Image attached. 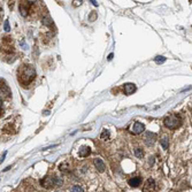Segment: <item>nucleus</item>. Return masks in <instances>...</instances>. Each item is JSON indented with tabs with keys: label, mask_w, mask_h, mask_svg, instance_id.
<instances>
[{
	"label": "nucleus",
	"mask_w": 192,
	"mask_h": 192,
	"mask_svg": "<svg viewBox=\"0 0 192 192\" xmlns=\"http://www.w3.org/2000/svg\"><path fill=\"white\" fill-rule=\"evenodd\" d=\"M4 29H5V31L6 32L11 31V24H9V21H8V20H6L5 23H4Z\"/></svg>",
	"instance_id": "obj_18"
},
{
	"label": "nucleus",
	"mask_w": 192,
	"mask_h": 192,
	"mask_svg": "<svg viewBox=\"0 0 192 192\" xmlns=\"http://www.w3.org/2000/svg\"><path fill=\"white\" fill-rule=\"evenodd\" d=\"M40 183H42V185L44 188L48 189V188H52V186L59 188V186L62 185L64 182H62L61 177H58V176H46L44 180L40 181Z\"/></svg>",
	"instance_id": "obj_2"
},
{
	"label": "nucleus",
	"mask_w": 192,
	"mask_h": 192,
	"mask_svg": "<svg viewBox=\"0 0 192 192\" xmlns=\"http://www.w3.org/2000/svg\"><path fill=\"white\" fill-rule=\"evenodd\" d=\"M100 138L104 139V140H107V139L109 138V131L108 130H104L101 132V135H100Z\"/></svg>",
	"instance_id": "obj_15"
},
{
	"label": "nucleus",
	"mask_w": 192,
	"mask_h": 192,
	"mask_svg": "<svg viewBox=\"0 0 192 192\" xmlns=\"http://www.w3.org/2000/svg\"><path fill=\"white\" fill-rule=\"evenodd\" d=\"M2 112H4V109H2V100H1V98H0V115L2 114Z\"/></svg>",
	"instance_id": "obj_21"
},
{
	"label": "nucleus",
	"mask_w": 192,
	"mask_h": 192,
	"mask_svg": "<svg viewBox=\"0 0 192 192\" xmlns=\"http://www.w3.org/2000/svg\"><path fill=\"white\" fill-rule=\"evenodd\" d=\"M59 169L62 171V173H69L70 171V166H69L68 162H64V163H61L59 166Z\"/></svg>",
	"instance_id": "obj_12"
},
{
	"label": "nucleus",
	"mask_w": 192,
	"mask_h": 192,
	"mask_svg": "<svg viewBox=\"0 0 192 192\" xmlns=\"http://www.w3.org/2000/svg\"><path fill=\"white\" fill-rule=\"evenodd\" d=\"M154 61H155L158 64H161L162 62H165V61H166V58H165V56H161V55H159V56L154 58Z\"/></svg>",
	"instance_id": "obj_16"
},
{
	"label": "nucleus",
	"mask_w": 192,
	"mask_h": 192,
	"mask_svg": "<svg viewBox=\"0 0 192 192\" xmlns=\"http://www.w3.org/2000/svg\"><path fill=\"white\" fill-rule=\"evenodd\" d=\"M81 4H82V1H74L75 6H78V5H81Z\"/></svg>",
	"instance_id": "obj_23"
},
{
	"label": "nucleus",
	"mask_w": 192,
	"mask_h": 192,
	"mask_svg": "<svg viewBox=\"0 0 192 192\" xmlns=\"http://www.w3.org/2000/svg\"><path fill=\"white\" fill-rule=\"evenodd\" d=\"M155 191V182L153 178H149L145 182V186L143 189V192H154Z\"/></svg>",
	"instance_id": "obj_5"
},
{
	"label": "nucleus",
	"mask_w": 192,
	"mask_h": 192,
	"mask_svg": "<svg viewBox=\"0 0 192 192\" xmlns=\"http://www.w3.org/2000/svg\"><path fill=\"white\" fill-rule=\"evenodd\" d=\"M20 45H21V47H23L24 50H28V45H27V43H25V42L21 40V42H20Z\"/></svg>",
	"instance_id": "obj_20"
},
{
	"label": "nucleus",
	"mask_w": 192,
	"mask_h": 192,
	"mask_svg": "<svg viewBox=\"0 0 192 192\" xmlns=\"http://www.w3.org/2000/svg\"><path fill=\"white\" fill-rule=\"evenodd\" d=\"M155 139H157V135L155 134H153V132H145V135H144V140H145V143H146V145H149V146H152L154 143H155Z\"/></svg>",
	"instance_id": "obj_4"
},
{
	"label": "nucleus",
	"mask_w": 192,
	"mask_h": 192,
	"mask_svg": "<svg viewBox=\"0 0 192 192\" xmlns=\"http://www.w3.org/2000/svg\"><path fill=\"white\" fill-rule=\"evenodd\" d=\"M136 85L134 84V83H126L124 84V93L126 95H132L135 91H136Z\"/></svg>",
	"instance_id": "obj_8"
},
{
	"label": "nucleus",
	"mask_w": 192,
	"mask_h": 192,
	"mask_svg": "<svg viewBox=\"0 0 192 192\" xmlns=\"http://www.w3.org/2000/svg\"><path fill=\"white\" fill-rule=\"evenodd\" d=\"M43 24H45V25H51L52 24V21H51V19L48 17V16H45V17H43Z\"/></svg>",
	"instance_id": "obj_19"
},
{
	"label": "nucleus",
	"mask_w": 192,
	"mask_h": 192,
	"mask_svg": "<svg viewBox=\"0 0 192 192\" xmlns=\"http://www.w3.org/2000/svg\"><path fill=\"white\" fill-rule=\"evenodd\" d=\"M135 155L138 158V159H141L144 158V152L141 149H135Z\"/></svg>",
	"instance_id": "obj_13"
},
{
	"label": "nucleus",
	"mask_w": 192,
	"mask_h": 192,
	"mask_svg": "<svg viewBox=\"0 0 192 192\" xmlns=\"http://www.w3.org/2000/svg\"><path fill=\"white\" fill-rule=\"evenodd\" d=\"M71 192H84V190H83V188L79 186V185H74V186L71 188Z\"/></svg>",
	"instance_id": "obj_17"
},
{
	"label": "nucleus",
	"mask_w": 192,
	"mask_h": 192,
	"mask_svg": "<svg viewBox=\"0 0 192 192\" xmlns=\"http://www.w3.org/2000/svg\"><path fill=\"white\" fill-rule=\"evenodd\" d=\"M181 124V118L176 114H171L165 118V126L169 129H176Z\"/></svg>",
	"instance_id": "obj_3"
},
{
	"label": "nucleus",
	"mask_w": 192,
	"mask_h": 192,
	"mask_svg": "<svg viewBox=\"0 0 192 192\" xmlns=\"http://www.w3.org/2000/svg\"><path fill=\"white\" fill-rule=\"evenodd\" d=\"M91 2H92V5H93V6H98V2H97V1H95V0H92Z\"/></svg>",
	"instance_id": "obj_24"
},
{
	"label": "nucleus",
	"mask_w": 192,
	"mask_h": 192,
	"mask_svg": "<svg viewBox=\"0 0 192 192\" xmlns=\"http://www.w3.org/2000/svg\"><path fill=\"white\" fill-rule=\"evenodd\" d=\"M95 166H96V168L99 171H100V173L105 171V168H106V166H105L104 161L101 160V159H99V158H96V159H95Z\"/></svg>",
	"instance_id": "obj_9"
},
{
	"label": "nucleus",
	"mask_w": 192,
	"mask_h": 192,
	"mask_svg": "<svg viewBox=\"0 0 192 192\" xmlns=\"http://www.w3.org/2000/svg\"><path fill=\"white\" fill-rule=\"evenodd\" d=\"M90 153H91V149L87 147V146H82V147L79 149V151H78V154H79V157H82V158L89 157Z\"/></svg>",
	"instance_id": "obj_11"
},
{
	"label": "nucleus",
	"mask_w": 192,
	"mask_h": 192,
	"mask_svg": "<svg viewBox=\"0 0 192 192\" xmlns=\"http://www.w3.org/2000/svg\"><path fill=\"white\" fill-rule=\"evenodd\" d=\"M144 130H145V127H144V124L140 123V122H135L134 126H132V128H131V131H132L134 134H136V135L141 134Z\"/></svg>",
	"instance_id": "obj_6"
},
{
	"label": "nucleus",
	"mask_w": 192,
	"mask_h": 192,
	"mask_svg": "<svg viewBox=\"0 0 192 192\" xmlns=\"http://www.w3.org/2000/svg\"><path fill=\"white\" fill-rule=\"evenodd\" d=\"M128 183L129 185L132 186V188H138V186H140V184H141V178L140 177H131L128 181Z\"/></svg>",
	"instance_id": "obj_10"
},
{
	"label": "nucleus",
	"mask_w": 192,
	"mask_h": 192,
	"mask_svg": "<svg viewBox=\"0 0 192 192\" xmlns=\"http://www.w3.org/2000/svg\"><path fill=\"white\" fill-rule=\"evenodd\" d=\"M112 59H113V53H110L108 55V60H112Z\"/></svg>",
	"instance_id": "obj_25"
},
{
	"label": "nucleus",
	"mask_w": 192,
	"mask_h": 192,
	"mask_svg": "<svg viewBox=\"0 0 192 192\" xmlns=\"http://www.w3.org/2000/svg\"><path fill=\"white\" fill-rule=\"evenodd\" d=\"M32 2L31 1H27V2H22L20 5V12H21V15L22 16H27L28 15V11H29V6L31 5Z\"/></svg>",
	"instance_id": "obj_7"
},
{
	"label": "nucleus",
	"mask_w": 192,
	"mask_h": 192,
	"mask_svg": "<svg viewBox=\"0 0 192 192\" xmlns=\"http://www.w3.org/2000/svg\"><path fill=\"white\" fill-rule=\"evenodd\" d=\"M6 154H7V152H4V153H2V157H1V159H0V162H2V161H4L5 157H6Z\"/></svg>",
	"instance_id": "obj_22"
},
{
	"label": "nucleus",
	"mask_w": 192,
	"mask_h": 192,
	"mask_svg": "<svg viewBox=\"0 0 192 192\" xmlns=\"http://www.w3.org/2000/svg\"><path fill=\"white\" fill-rule=\"evenodd\" d=\"M36 77V70L31 64H25L21 66L20 70H19V81L21 82L23 86L30 84Z\"/></svg>",
	"instance_id": "obj_1"
},
{
	"label": "nucleus",
	"mask_w": 192,
	"mask_h": 192,
	"mask_svg": "<svg viewBox=\"0 0 192 192\" xmlns=\"http://www.w3.org/2000/svg\"><path fill=\"white\" fill-rule=\"evenodd\" d=\"M161 146H162V149H168L169 144H168V138H167V137H165V138L161 139Z\"/></svg>",
	"instance_id": "obj_14"
}]
</instances>
